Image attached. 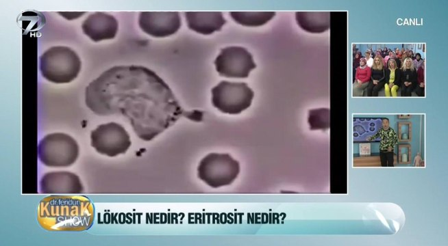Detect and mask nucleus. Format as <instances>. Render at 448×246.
<instances>
[{
  "mask_svg": "<svg viewBox=\"0 0 448 246\" xmlns=\"http://www.w3.org/2000/svg\"><path fill=\"white\" fill-rule=\"evenodd\" d=\"M85 102L101 116L121 114L136 135L151 141L181 117L201 121V111H186L169 86L153 70L142 66H116L92 81Z\"/></svg>",
  "mask_w": 448,
  "mask_h": 246,
  "instance_id": "nucleus-1",
  "label": "nucleus"
},
{
  "mask_svg": "<svg viewBox=\"0 0 448 246\" xmlns=\"http://www.w3.org/2000/svg\"><path fill=\"white\" fill-rule=\"evenodd\" d=\"M94 219L93 204L84 195H49L40 201L37 210L38 223L50 232L85 231Z\"/></svg>",
  "mask_w": 448,
  "mask_h": 246,
  "instance_id": "nucleus-2",
  "label": "nucleus"
},
{
  "mask_svg": "<svg viewBox=\"0 0 448 246\" xmlns=\"http://www.w3.org/2000/svg\"><path fill=\"white\" fill-rule=\"evenodd\" d=\"M82 62L77 53L68 46H51L40 57L42 76L55 83H68L78 76Z\"/></svg>",
  "mask_w": 448,
  "mask_h": 246,
  "instance_id": "nucleus-3",
  "label": "nucleus"
},
{
  "mask_svg": "<svg viewBox=\"0 0 448 246\" xmlns=\"http://www.w3.org/2000/svg\"><path fill=\"white\" fill-rule=\"evenodd\" d=\"M79 148L76 140L68 134L54 133L39 141L38 154L40 162L50 167H66L77 159Z\"/></svg>",
  "mask_w": 448,
  "mask_h": 246,
  "instance_id": "nucleus-4",
  "label": "nucleus"
},
{
  "mask_svg": "<svg viewBox=\"0 0 448 246\" xmlns=\"http://www.w3.org/2000/svg\"><path fill=\"white\" fill-rule=\"evenodd\" d=\"M240 164L229 154L210 153L197 167L199 179L212 188L231 184L240 173Z\"/></svg>",
  "mask_w": 448,
  "mask_h": 246,
  "instance_id": "nucleus-5",
  "label": "nucleus"
},
{
  "mask_svg": "<svg viewBox=\"0 0 448 246\" xmlns=\"http://www.w3.org/2000/svg\"><path fill=\"white\" fill-rule=\"evenodd\" d=\"M254 92L243 82L221 81L212 89V103L220 111L238 114L249 108Z\"/></svg>",
  "mask_w": 448,
  "mask_h": 246,
  "instance_id": "nucleus-6",
  "label": "nucleus"
},
{
  "mask_svg": "<svg viewBox=\"0 0 448 246\" xmlns=\"http://www.w3.org/2000/svg\"><path fill=\"white\" fill-rule=\"evenodd\" d=\"M90 144L101 154L114 157L125 154L132 142L125 128L116 122L99 125L90 133Z\"/></svg>",
  "mask_w": 448,
  "mask_h": 246,
  "instance_id": "nucleus-7",
  "label": "nucleus"
},
{
  "mask_svg": "<svg viewBox=\"0 0 448 246\" xmlns=\"http://www.w3.org/2000/svg\"><path fill=\"white\" fill-rule=\"evenodd\" d=\"M214 64L221 76L229 78H246L256 67L251 54L241 46L222 49Z\"/></svg>",
  "mask_w": 448,
  "mask_h": 246,
  "instance_id": "nucleus-8",
  "label": "nucleus"
},
{
  "mask_svg": "<svg viewBox=\"0 0 448 246\" xmlns=\"http://www.w3.org/2000/svg\"><path fill=\"white\" fill-rule=\"evenodd\" d=\"M138 24L140 29L149 36L163 38L178 31L181 18L177 12H141Z\"/></svg>",
  "mask_w": 448,
  "mask_h": 246,
  "instance_id": "nucleus-9",
  "label": "nucleus"
},
{
  "mask_svg": "<svg viewBox=\"0 0 448 246\" xmlns=\"http://www.w3.org/2000/svg\"><path fill=\"white\" fill-rule=\"evenodd\" d=\"M40 191L44 194L69 195L84 192L79 177L71 172L58 171L45 174L40 180Z\"/></svg>",
  "mask_w": 448,
  "mask_h": 246,
  "instance_id": "nucleus-10",
  "label": "nucleus"
},
{
  "mask_svg": "<svg viewBox=\"0 0 448 246\" xmlns=\"http://www.w3.org/2000/svg\"><path fill=\"white\" fill-rule=\"evenodd\" d=\"M85 35L94 42L113 39L117 33L119 23L116 18L109 14L97 12L90 14L82 23Z\"/></svg>",
  "mask_w": 448,
  "mask_h": 246,
  "instance_id": "nucleus-11",
  "label": "nucleus"
},
{
  "mask_svg": "<svg viewBox=\"0 0 448 246\" xmlns=\"http://www.w3.org/2000/svg\"><path fill=\"white\" fill-rule=\"evenodd\" d=\"M185 16L188 28L203 35L221 30L226 23L221 12H186Z\"/></svg>",
  "mask_w": 448,
  "mask_h": 246,
  "instance_id": "nucleus-12",
  "label": "nucleus"
},
{
  "mask_svg": "<svg viewBox=\"0 0 448 246\" xmlns=\"http://www.w3.org/2000/svg\"><path fill=\"white\" fill-rule=\"evenodd\" d=\"M229 14L236 23L249 27L263 25L275 15V12H230Z\"/></svg>",
  "mask_w": 448,
  "mask_h": 246,
  "instance_id": "nucleus-13",
  "label": "nucleus"
},
{
  "mask_svg": "<svg viewBox=\"0 0 448 246\" xmlns=\"http://www.w3.org/2000/svg\"><path fill=\"white\" fill-rule=\"evenodd\" d=\"M316 13H297V20L301 27L310 31L319 32L327 28V23L325 18H321L322 14Z\"/></svg>",
  "mask_w": 448,
  "mask_h": 246,
  "instance_id": "nucleus-14",
  "label": "nucleus"
}]
</instances>
